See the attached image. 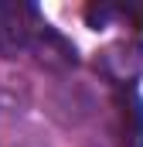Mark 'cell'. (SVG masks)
Listing matches in <instances>:
<instances>
[{
  "label": "cell",
  "mask_w": 143,
  "mask_h": 147,
  "mask_svg": "<svg viewBox=\"0 0 143 147\" xmlns=\"http://www.w3.org/2000/svg\"><path fill=\"white\" fill-rule=\"evenodd\" d=\"M44 28H48V21H41V14L27 3L0 7V55L14 58V55L31 51Z\"/></svg>",
  "instance_id": "cell-1"
},
{
  "label": "cell",
  "mask_w": 143,
  "mask_h": 147,
  "mask_svg": "<svg viewBox=\"0 0 143 147\" xmlns=\"http://www.w3.org/2000/svg\"><path fill=\"white\" fill-rule=\"evenodd\" d=\"M27 103H31L27 79H21V75H0V123L17 120L27 110Z\"/></svg>",
  "instance_id": "cell-2"
},
{
  "label": "cell",
  "mask_w": 143,
  "mask_h": 147,
  "mask_svg": "<svg viewBox=\"0 0 143 147\" xmlns=\"http://www.w3.org/2000/svg\"><path fill=\"white\" fill-rule=\"evenodd\" d=\"M10 147H41V144H34V140H21V144H10Z\"/></svg>",
  "instance_id": "cell-3"
}]
</instances>
